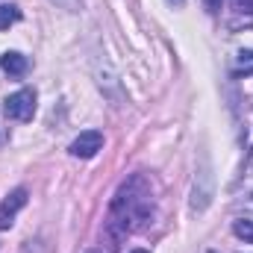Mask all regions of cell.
<instances>
[{"label": "cell", "instance_id": "obj_1", "mask_svg": "<svg viewBox=\"0 0 253 253\" xmlns=\"http://www.w3.org/2000/svg\"><path fill=\"white\" fill-rule=\"evenodd\" d=\"M150 186L141 177H132L129 183H124L115 200H112V212L106 221V242L112 251L121 248L124 236L135 233L138 227H144L150 221Z\"/></svg>", "mask_w": 253, "mask_h": 253}, {"label": "cell", "instance_id": "obj_2", "mask_svg": "<svg viewBox=\"0 0 253 253\" xmlns=\"http://www.w3.org/2000/svg\"><path fill=\"white\" fill-rule=\"evenodd\" d=\"M3 115L9 121H30L36 115V91L30 88H21L15 94H9L3 100Z\"/></svg>", "mask_w": 253, "mask_h": 253}, {"label": "cell", "instance_id": "obj_3", "mask_svg": "<svg viewBox=\"0 0 253 253\" xmlns=\"http://www.w3.org/2000/svg\"><path fill=\"white\" fill-rule=\"evenodd\" d=\"M71 156H77V159H91L97 150H103V132H97V129H85V132H80L74 141H71Z\"/></svg>", "mask_w": 253, "mask_h": 253}, {"label": "cell", "instance_id": "obj_4", "mask_svg": "<svg viewBox=\"0 0 253 253\" xmlns=\"http://www.w3.org/2000/svg\"><path fill=\"white\" fill-rule=\"evenodd\" d=\"M27 206V189H15L6 194V200L0 203V230H6V227H12V218H15V212L18 209H24Z\"/></svg>", "mask_w": 253, "mask_h": 253}, {"label": "cell", "instance_id": "obj_5", "mask_svg": "<svg viewBox=\"0 0 253 253\" xmlns=\"http://www.w3.org/2000/svg\"><path fill=\"white\" fill-rule=\"evenodd\" d=\"M0 68H3L9 77H24V74L30 71V62H27V56H21L18 50H9V53L0 56Z\"/></svg>", "mask_w": 253, "mask_h": 253}, {"label": "cell", "instance_id": "obj_6", "mask_svg": "<svg viewBox=\"0 0 253 253\" xmlns=\"http://www.w3.org/2000/svg\"><path fill=\"white\" fill-rule=\"evenodd\" d=\"M21 21V9L18 6H0V30H9L12 24H18Z\"/></svg>", "mask_w": 253, "mask_h": 253}, {"label": "cell", "instance_id": "obj_7", "mask_svg": "<svg viewBox=\"0 0 253 253\" xmlns=\"http://www.w3.org/2000/svg\"><path fill=\"white\" fill-rule=\"evenodd\" d=\"M233 233H236L239 239H245L248 245H253V221H248V218L236 221V224H233Z\"/></svg>", "mask_w": 253, "mask_h": 253}, {"label": "cell", "instance_id": "obj_8", "mask_svg": "<svg viewBox=\"0 0 253 253\" xmlns=\"http://www.w3.org/2000/svg\"><path fill=\"white\" fill-rule=\"evenodd\" d=\"M239 74H253V50L239 53Z\"/></svg>", "mask_w": 253, "mask_h": 253}, {"label": "cell", "instance_id": "obj_9", "mask_svg": "<svg viewBox=\"0 0 253 253\" xmlns=\"http://www.w3.org/2000/svg\"><path fill=\"white\" fill-rule=\"evenodd\" d=\"M50 3H56L65 12H77V9H80V0H50Z\"/></svg>", "mask_w": 253, "mask_h": 253}, {"label": "cell", "instance_id": "obj_10", "mask_svg": "<svg viewBox=\"0 0 253 253\" xmlns=\"http://www.w3.org/2000/svg\"><path fill=\"white\" fill-rule=\"evenodd\" d=\"M132 253H147V251H141V248H138V251H132Z\"/></svg>", "mask_w": 253, "mask_h": 253}, {"label": "cell", "instance_id": "obj_11", "mask_svg": "<svg viewBox=\"0 0 253 253\" xmlns=\"http://www.w3.org/2000/svg\"><path fill=\"white\" fill-rule=\"evenodd\" d=\"M88 253H100V251H88Z\"/></svg>", "mask_w": 253, "mask_h": 253}]
</instances>
